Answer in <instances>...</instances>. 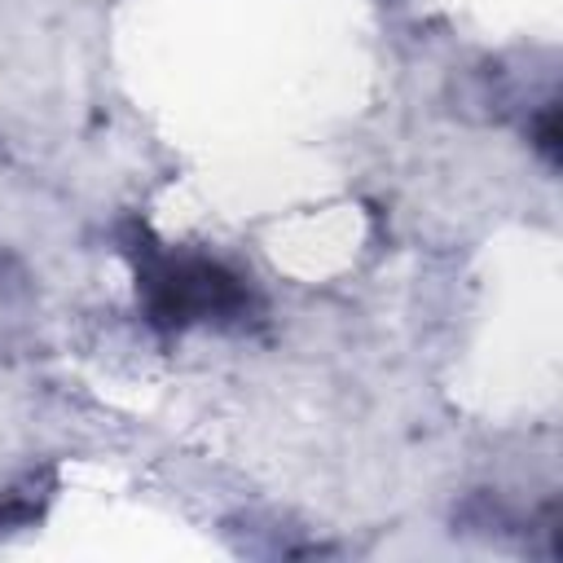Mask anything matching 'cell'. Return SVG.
Wrapping results in <instances>:
<instances>
[{
    "mask_svg": "<svg viewBox=\"0 0 563 563\" xmlns=\"http://www.w3.org/2000/svg\"><path fill=\"white\" fill-rule=\"evenodd\" d=\"M150 308L158 321H189L202 312H220L238 299V286L224 268L202 260H163L150 277Z\"/></svg>",
    "mask_w": 563,
    "mask_h": 563,
    "instance_id": "obj_1",
    "label": "cell"
}]
</instances>
